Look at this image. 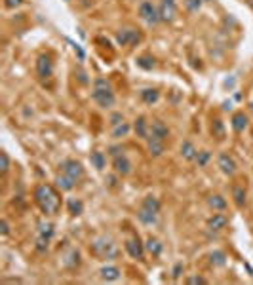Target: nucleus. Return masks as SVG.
I'll use <instances>...</instances> for the list:
<instances>
[{"label":"nucleus","instance_id":"1","mask_svg":"<svg viewBox=\"0 0 253 285\" xmlns=\"http://www.w3.org/2000/svg\"><path fill=\"white\" fill-rule=\"evenodd\" d=\"M35 202L44 215H57L61 209V196L54 184H38L35 188Z\"/></svg>","mask_w":253,"mask_h":285},{"label":"nucleus","instance_id":"2","mask_svg":"<svg viewBox=\"0 0 253 285\" xmlns=\"http://www.w3.org/2000/svg\"><path fill=\"white\" fill-rule=\"evenodd\" d=\"M90 251L93 257L103 259V261H112V259H116V257L120 255V249H118V245L114 244V240H110L107 236L95 238L90 244Z\"/></svg>","mask_w":253,"mask_h":285},{"label":"nucleus","instance_id":"3","mask_svg":"<svg viewBox=\"0 0 253 285\" xmlns=\"http://www.w3.org/2000/svg\"><path fill=\"white\" fill-rule=\"evenodd\" d=\"M91 99H93V103L97 107L101 108H110L114 107V103H116V95H114V91H112L110 86L108 88H93Z\"/></svg>","mask_w":253,"mask_h":285},{"label":"nucleus","instance_id":"4","mask_svg":"<svg viewBox=\"0 0 253 285\" xmlns=\"http://www.w3.org/2000/svg\"><path fill=\"white\" fill-rule=\"evenodd\" d=\"M139 18L147 21V25H156L158 21H160V14H158V8L152 4V2H148V0H145L139 4Z\"/></svg>","mask_w":253,"mask_h":285},{"label":"nucleus","instance_id":"5","mask_svg":"<svg viewBox=\"0 0 253 285\" xmlns=\"http://www.w3.org/2000/svg\"><path fill=\"white\" fill-rule=\"evenodd\" d=\"M141 40V33L137 29H122L116 33V42L120 46H137Z\"/></svg>","mask_w":253,"mask_h":285},{"label":"nucleus","instance_id":"6","mask_svg":"<svg viewBox=\"0 0 253 285\" xmlns=\"http://www.w3.org/2000/svg\"><path fill=\"white\" fill-rule=\"evenodd\" d=\"M61 173H65V175H69L71 179H74L76 183L80 181V179L84 177V167H82V163L76 160H65L61 163Z\"/></svg>","mask_w":253,"mask_h":285},{"label":"nucleus","instance_id":"7","mask_svg":"<svg viewBox=\"0 0 253 285\" xmlns=\"http://www.w3.org/2000/svg\"><path fill=\"white\" fill-rule=\"evenodd\" d=\"M217 167L221 169V173H225L227 177H232L236 173V162L234 158L231 156V154H227V152H221L219 156H217Z\"/></svg>","mask_w":253,"mask_h":285},{"label":"nucleus","instance_id":"8","mask_svg":"<svg viewBox=\"0 0 253 285\" xmlns=\"http://www.w3.org/2000/svg\"><path fill=\"white\" fill-rule=\"evenodd\" d=\"M158 14H160V21H164V23H169V21H173V19H175V14H177L175 0H160Z\"/></svg>","mask_w":253,"mask_h":285},{"label":"nucleus","instance_id":"9","mask_svg":"<svg viewBox=\"0 0 253 285\" xmlns=\"http://www.w3.org/2000/svg\"><path fill=\"white\" fill-rule=\"evenodd\" d=\"M169 137V127L160 122V120H154L152 124L148 125V139H158V141H166Z\"/></svg>","mask_w":253,"mask_h":285},{"label":"nucleus","instance_id":"10","mask_svg":"<svg viewBox=\"0 0 253 285\" xmlns=\"http://www.w3.org/2000/svg\"><path fill=\"white\" fill-rule=\"evenodd\" d=\"M124 249L131 259H143L145 257V245L139 242V238H129L124 242Z\"/></svg>","mask_w":253,"mask_h":285},{"label":"nucleus","instance_id":"11","mask_svg":"<svg viewBox=\"0 0 253 285\" xmlns=\"http://www.w3.org/2000/svg\"><path fill=\"white\" fill-rule=\"evenodd\" d=\"M36 72L40 78H50L54 72V63L50 59V55H38L36 59Z\"/></svg>","mask_w":253,"mask_h":285},{"label":"nucleus","instance_id":"12","mask_svg":"<svg viewBox=\"0 0 253 285\" xmlns=\"http://www.w3.org/2000/svg\"><path fill=\"white\" fill-rule=\"evenodd\" d=\"M112 167H114V173L120 175V177H127V175L133 171V163L127 160L124 154H122V156H116V158L112 160Z\"/></svg>","mask_w":253,"mask_h":285},{"label":"nucleus","instance_id":"13","mask_svg":"<svg viewBox=\"0 0 253 285\" xmlns=\"http://www.w3.org/2000/svg\"><path fill=\"white\" fill-rule=\"evenodd\" d=\"M206 224H208L210 230H225L229 226V217L223 213V211H219V213L211 215Z\"/></svg>","mask_w":253,"mask_h":285},{"label":"nucleus","instance_id":"14","mask_svg":"<svg viewBox=\"0 0 253 285\" xmlns=\"http://www.w3.org/2000/svg\"><path fill=\"white\" fill-rule=\"evenodd\" d=\"M54 186L59 190V192H71L72 188L76 186V181L71 179L69 175H65V173H61V175H57V177H55Z\"/></svg>","mask_w":253,"mask_h":285},{"label":"nucleus","instance_id":"15","mask_svg":"<svg viewBox=\"0 0 253 285\" xmlns=\"http://www.w3.org/2000/svg\"><path fill=\"white\" fill-rule=\"evenodd\" d=\"M179 154H181V158H183V160L194 162L196 160V156H198V150H196V146H194L190 141H183L181 142Z\"/></svg>","mask_w":253,"mask_h":285},{"label":"nucleus","instance_id":"16","mask_svg":"<svg viewBox=\"0 0 253 285\" xmlns=\"http://www.w3.org/2000/svg\"><path fill=\"white\" fill-rule=\"evenodd\" d=\"M120 268L118 266H112V265H107V266H103L99 270V278L103 280V282H116V280H120Z\"/></svg>","mask_w":253,"mask_h":285},{"label":"nucleus","instance_id":"17","mask_svg":"<svg viewBox=\"0 0 253 285\" xmlns=\"http://www.w3.org/2000/svg\"><path fill=\"white\" fill-rule=\"evenodd\" d=\"M231 124H232V129H234L236 133H242V131H246L248 129V116L244 114V112H236L232 114V120H231Z\"/></svg>","mask_w":253,"mask_h":285},{"label":"nucleus","instance_id":"18","mask_svg":"<svg viewBox=\"0 0 253 285\" xmlns=\"http://www.w3.org/2000/svg\"><path fill=\"white\" fill-rule=\"evenodd\" d=\"M147 150L152 158H158L162 156L166 146H164V141H158V139H147Z\"/></svg>","mask_w":253,"mask_h":285},{"label":"nucleus","instance_id":"19","mask_svg":"<svg viewBox=\"0 0 253 285\" xmlns=\"http://www.w3.org/2000/svg\"><path fill=\"white\" fill-rule=\"evenodd\" d=\"M139 97H141V101L147 103V105H154V103L160 99V91L156 88H145V89H141Z\"/></svg>","mask_w":253,"mask_h":285},{"label":"nucleus","instance_id":"20","mask_svg":"<svg viewBox=\"0 0 253 285\" xmlns=\"http://www.w3.org/2000/svg\"><path fill=\"white\" fill-rule=\"evenodd\" d=\"M208 205H210L213 211H225V209L229 207L227 200L221 196V194H211V196H208Z\"/></svg>","mask_w":253,"mask_h":285},{"label":"nucleus","instance_id":"21","mask_svg":"<svg viewBox=\"0 0 253 285\" xmlns=\"http://www.w3.org/2000/svg\"><path fill=\"white\" fill-rule=\"evenodd\" d=\"M55 234V228L52 223H48V221H42V223H38V238H42V240H52Z\"/></svg>","mask_w":253,"mask_h":285},{"label":"nucleus","instance_id":"22","mask_svg":"<svg viewBox=\"0 0 253 285\" xmlns=\"http://www.w3.org/2000/svg\"><path fill=\"white\" fill-rule=\"evenodd\" d=\"M133 131H135L137 137H141V139H148V122L145 120V116H139V118L135 120V124H133Z\"/></svg>","mask_w":253,"mask_h":285},{"label":"nucleus","instance_id":"23","mask_svg":"<svg viewBox=\"0 0 253 285\" xmlns=\"http://www.w3.org/2000/svg\"><path fill=\"white\" fill-rule=\"evenodd\" d=\"M90 162H91V167H95L97 171H103L105 165H107V158H105V154L99 152V150H93V152H91Z\"/></svg>","mask_w":253,"mask_h":285},{"label":"nucleus","instance_id":"24","mask_svg":"<svg viewBox=\"0 0 253 285\" xmlns=\"http://www.w3.org/2000/svg\"><path fill=\"white\" fill-rule=\"evenodd\" d=\"M145 249L148 251L152 257H160L162 255V249H164V245L160 244V240H156V238H148L147 240V244H145Z\"/></svg>","mask_w":253,"mask_h":285},{"label":"nucleus","instance_id":"25","mask_svg":"<svg viewBox=\"0 0 253 285\" xmlns=\"http://www.w3.org/2000/svg\"><path fill=\"white\" fill-rule=\"evenodd\" d=\"M137 219H139L143 224H147V226H152V224H156V221H158V213H152V211L141 207L139 213H137Z\"/></svg>","mask_w":253,"mask_h":285},{"label":"nucleus","instance_id":"26","mask_svg":"<svg viewBox=\"0 0 253 285\" xmlns=\"http://www.w3.org/2000/svg\"><path fill=\"white\" fill-rule=\"evenodd\" d=\"M232 200H234L236 207H244L246 205V188H244V184H234L232 186Z\"/></svg>","mask_w":253,"mask_h":285},{"label":"nucleus","instance_id":"27","mask_svg":"<svg viewBox=\"0 0 253 285\" xmlns=\"http://www.w3.org/2000/svg\"><path fill=\"white\" fill-rule=\"evenodd\" d=\"M141 207L152 211V213H160V200L154 196H147L143 200V204H141Z\"/></svg>","mask_w":253,"mask_h":285},{"label":"nucleus","instance_id":"28","mask_svg":"<svg viewBox=\"0 0 253 285\" xmlns=\"http://www.w3.org/2000/svg\"><path fill=\"white\" fill-rule=\"evenodd\" d=\"M67 209H69L71 215H80L84 211V204L80 200H76V198H69L67 200Z\"/></svg>","mask_w":253,"mask_h":285},{"label":"nucleus","instance_id":"29","mask_svg":"<svg viewBox=\"0 0 253 285\" xmlns=\"http://www.w3.org/2000/svg\"><path fill=\"white\" fill-rule=\"evenodd\" d=\"M210 263L213 266H225L227 265V255L223 251H213V253H210Z\"/></svg>","mask_w":253,"mask_h":285},{"label":"nucleus","instance_id":"30","mask_svg":"<svg viewBox=\"0 0 253 285\" xmlns=\"http://www.w3.org/2000/svg\"><path fill=\"white\" fill-rule=\"evenodd\" d=\"M129 131H131V125L126 124V122H122L120 125L112 127V137H114V139H122V137H126Z\"/></svg>","mask_w":253,"mask_h":285},{"label":"nucleus","instance_id":"31","mask_svg":"<svg viewBox=\"0 0 253 285\" xmlns=\"http://www.w3.org/2000/svg\"><path fill=\"white\" fill-rule=\"evenodd\" d=\"M211 160V152L210 150H198V156H196V163H198L200 167H206L208 165V162Z\"/></svg>","mask_w":253,"mask_h":285},{"label":"nucleus","instance_id":"32","mask_svg":"<svg viewBox=\"0 0 253 285\" xmlns=\"http://www.w3.org/2000/svg\"><path fill=\"white\" fill-rule=\"evenodd\" d=\"M137 65H139L141 69H145V71H150V69L154 67V59L148 57V55H143V57L137 59Z\"/></svg>","mask_w":253,"mask_h":285},{"label":"nucleus","instance_id":"33","mask_svg":"<svg viewBox=\"0 0 253 285\" xmlns=\"http://www.w3.org/2000/svg\"><path fill=\"white\" fill-rule=\"evenodd\" d=\"M211 131H213V135L219 137V139H223L225 137V125L221 120H213V124H211Z\"/></svg>","mask_w":253,"mask_h":285},{"label":"nucleus","instance_id":"34","mask_svg":"<svg viewBox=\"0 0 253 285\" xmlns=\"http://www.w3.org/2000/svg\"><path fill=\"white\" fill-rule=\"evenodd\" d=\"M122 122H124V114H122V112H112V114H110V118H108V124L112 125V127L120 125Z\"/></svg>","mask_w":253,"mask_h":285},{"label":"nucleus","instance_id":"35","mask_svg":"<svg viewBox=\"0 0 253 285\" xmlns=\"http://www.w3.org/2000/svg\"><path fill=\"white\" fill-rule=\"evenodd\" d=\"M0 167H2V175H6L10 171V158L6 152H0Z\"/></svg>","mask_w":253,"mask_h":285},{"label":"nucleus","instance_id":"36","mask_svg":"<svg viewBox=\"0 0 253 285\" xmlns=\"http://www.w3.org/2000/svg\"><path fill=\"white\" fill-rule=\"evenodd\" d=\"M185 282H187V284H194V285H196V284H198V285H206V284H208V280H206V278H202V276H189Z\"/></svg>","mask_w":253,"mask_h":285},{"label":"nucleus","instance_id":"37","mask_svg":"<svg viewBox=\"0 0 253 285\" xmlns=\"http://www.w3.org/2000/svg\"><path fill=\"white\" fill-rule=\"evenodd\" d=\"M200 4H202V0H185V6H187L190 12H198Z\"/></svg>","mask_w":253,"mask_h":285},{"label":"nucleus","instance_id":"38","mask_svg":"<svg viewBox=\"0 0 253 285\" xmlns=\"http://www.w3.org/2000/svg\"><path fill=\"white\" fill-rule=\"evenodd\" d=\"M0 234H2L4 238L10 234V224H8V221H6V219H2V221H0Z\"/></svg>","mask_w":253,"mask_h":285},{"label":"nucleus","instance_id":"39","mask_svg":"<svg viewBox=\"0 0 253 285\" xmlns=\"http://www.w3.org/2000/svg\"><path fill=\"white\" fill-rule=\"evenodd\" d=\"M23 4V0H4V6L8 8V10H14V8H18Z\"/></svg>","mask_w":253,"mask_h":285},{"label":"nucleus","instance_id":"40","mask_svg":"<svg viewBox=\"0 0 253 285\" xmlns=\"http://www.w3.org/2000/svg\"><path fill=\"white\" fill-rule=\"evenodd\" d=\"M108 154H110L112 158H116V156H122V154H124V150H122L120 146H110V148H108Z\"/></svg>","mask_w":253,"mask_h":285},{"label":"nucleus","instance_id":"41","mask_svg":"<svg viewBox=\"0 0 253 285\" xmlns=\"http://www.w3.org/2000/svg\"><path fill=\"white\" fill-rule=\"evenodd\" d=\"M183 270H185V266H183V263H177V265L173 266V274H171V276H173V280H177V278H179L181 272H183Z\"/></svg>","mask_w":253,"mask_h":285},{"label":"nucleus","instance_id":"42","mask_svg":"<svg viewBox=\"0 0 253 285\" xmlns=\"http://www.w3.org/2000/svg\"><path fill=\"white\" fill-rule=\"evenodd\" d=\"M250 108H252V112H253V101H252V103H250Z\"/></svg>","mask_w":253,"mask_h":285}]
</instances>
